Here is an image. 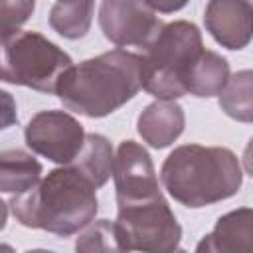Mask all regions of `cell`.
<instances>
[{
    "label": "cell",
    "instance_id": "22",
    "mask_svg": "<svg viewBox=\"0 0 253 253\" xmlns=\"http://www.w3.org/2000/svg\"><path fill=\"white\" fill-rule=\"evenodd\" d=\"M0 253H16V251H14L12 245H8V243H0Z\"/></svg>",
    "mask_w": 253,
    "mask_h": 253
},
{
    "label": "cell",
    "instance_id": "15",
    "mask_svg": "<svg viewBox=\"0 0 253 253\" xmlns=\"http://www.w3.org/2000/svg\"><path fill=\"white\" fill-rule=\"evenodd\" d=\"M229 79V63L215 51L204 49L190 69L186 93L196 97L219 95Z\"/></svg>",
    "mask_w": 253,
    "mask_h": 253
},
{
    "label": "cell",
    "instance_id": "19",
    "mask_svg": "<svg viewBox=\"0 0 253 253\" xmlns=\"http://www.w3.org/2000/svg\"><path fill=\"white\" fill-rule=\"evenodd\" d=\"M36 4L26 0H0V40H6L20 32V28L32 16Z\"/></svg>",
    "mask_w": 253,
    "mask_h": 253
},
{
    "label": "cell",
    "instance_id": "7",
    "mask_svg": "<svg viewBox=\"0 0 253 253\" xmlns=\"http://www.w3.org/2000/svg\"><path fill=\"white\" fill-rule=\"evenodd\" d=\"M26 144L40 156L67 166L85 142L81 123L65 111H40L26 125Z\"/></svg>",
    "mask_w": 253,
    "mask_h": 253
},
{
    "label": "cell",
    "instance_id": "16",
    "mask_svg": "<svg viewBox=\"0 0 253 253\" xmlns=\"http://www.w3.org/2000/svg\"><path fill=\"white\" fill-rule=\"evenodd\" d=\"M93 10V2H55L49 10V26L67 40H79L91 28Z\"/></svg>",
    "mask_w": 253,
    "mask_h": 253
},
{
    "label": "cell",
    "instance_id": "3",
    "mask_svg": "<svg viewBox=\"0 0 253 253\" xmlns=\"http://www.w3.org/2000/svg\"><path fill=\"white\" fill-rule=\"evenodd\" d=\"M160 180L182 206L204 208L235 196L243 182V170L229 148L182 144L166 156Z\"/></svg>",
    "mask_w": 253,
    "mask_h": 253
},
{
    "label": "cell",
    "instance_id": "8",
    "mask_svg": "<svg viewBox=\"0 0 253 253\" xmlns=\"http://www.w3.org/2000/svg\"><path fill=\"white\" fill-rule=\"evenodd\" d=\"M99 26L111 43L146 49L164 28V22L146 2L107 0L99 6Z\"/></svg>",
    "mask_w": 253,
    "mask_h": 253
},
{
    "label": "cell",
    "instance_id": "21",
    "mask_svg": "<svg viewBox=\"0 0 253 253\" xmlns=\"http://www.w3.org/2000/svg\"><path fill=\"white\" fill-rule=\"evenodd\" d=\"M146 4L150 6L152 12H174L186 6L184 2H146Z\"/></svg>",
    "mask_w": 253,
    "mask_h": 253
},
{
    "label": "cell",
    "instance_id": "13",
    "mask_svg": "<svg viewBox=\"0 0 253 253\" xmlns=\"http://www.w3.org/2000/svg\"><path fill=\"white\" fill-rule=\"evenodd\" d=\"M113 160H115V152L111 142L103 134L91 132L85 134V142L79 154L67 166H73L97 190L113 176Z\"/></svg>",
    "mask_w": 253,
    "mask_h": 253
},
{
    "label": "cell",
    "instance_id": "5",
    "mask_svg": "<svg viewBox=\"0 0 253 253\" xmlns=\"http://www.w3.org/2000/svg\"><path fill=\"white\" fill-rule=\"evenodd\" d=\"M71 57L38 32H18L0 40V81L55 93Z\"/></svg>",
    "mask_w": 253,
    "mask_h": 253
},
{
    "label": "cell",
    "instance_id": "4",
    "mask_svg": "<svg viewBox=\"0 0 253 253\" xmlns=\"http://www.w3.org/2000/svg\"><path fill=\"white\" fill-rule=\"evenodd\" d=\"M202 51V34L196 24L186 20L164 24L156 40L140 55L142 89L160 101L188 95V75Z\"/></svg>",
    "mask_w": 253,
    "mask_h": 253
},
{
    "label": "cell",
    "instance_id": "9",
    "mask_svg": "<svg viewBox=\"0 0 253 253\" xmlns=\"http://www.w3.org/2000/svg\"><path fill=\"white\" fill-rule=\"evenodd\" d=\"M113 178L119 208L162 196L150 154L134 140H123L119 144L113 160Z\"/></svg>",
    "mask_w": 253,
    "mask_h": 253
},
{
    "label": "cell",
    "instance_id": "6",
    "mask_svg": "<svg viewBox=\"0 0 253 253\" xmlns=\"http://www.w3.org/2000/svg\"><path fill=\"white\" fill-rule=\"evenodd\" d=\"M113 225L119 245L126 253H172L182 237V227L162 196L142 204L121 206Z\"/></svg>",
    "mask_w": 253,
    "mask_h": 253
},
{
    "label": "cell",
    "instance_id": "18",
    "mask_svg": "<svg viewBox=\"0 0 253 253\" xmlns=\"http://www.w3.org/2000/svg\"><path fill=\"white\" fill-rule=\"evenodd\" d=\"M75 253H123L113 221L97 219L85 225L75 239Z\"/></svg>",
    "mask_w": 253,
    "mask_h": 253
},
{
    "label": "cell",
    "instance_id": "17",
    "mask_svg": "<svg viewBox=\"0 0 253 253\" xmlns=\"http://www.w3.org/2000/svg\"><path fill=\"white\" fill-rule=\"evenodd\" d=\"M219 107L235 121L251 123L253 103H251V71H237L225 83L219 93Z\"/></svg>",
    "mask_w": 253,
    "mask_h": 253
},
{
    "label": "cell",
    "instance_id": "2",
    "mask_svg": "<svg viewBox=\"0 0 253 253\" xmlns=\"http://www.w3.org/2000/svg\"><path fill=\"white\" fill-rule=\"evenodd\" d=\"M14 217L32 229L73 235L95 219L99 210L95 188L73 168L61 166L10 200Z\"/></svg>",
    "mask_w": 253,
    "mask_h": 253
},
{
    "label": "cell",
    "instance_id": "14",
    "mask_svg": "<svg viewBox=\"0 0 253 253\" xmlns=\"http://www.w3.org/2000/svg\"><path fill=\"white\" fill-rule=\"evenodd\" d=\"M42 178V164L26 150L12 148L0 152V192L22 194Z\"/></svg>",
    "mask_w": 253,
    "mask_h": 253
},
{
    "label": "cell",
    "instance_id": "23",
    "mask_svg": "<svg viewBox=\"0 0 253 253\" xmlns=\"http://www.w3.org/2000/svg\"><path fill=\"white\" fill-rule=\"evenodd\" d=\"M26 253H53V251H47V249H32V251H26Z\"/></svg>",
    "mask_w": 253,
    "mask_h": 253
},
{
    "label": "cell",
    "instance_id": "12",
    "mask_svg": "<svg viewBox=\"0 0 253 253\" xmlns=\"http://www.w3.org/2000/svg\"><path fill=\"white\" fill-rule=\"evenodd\" d=\"M186 117L184 109L176 101H154L150 103L136 121V130L144 142L152 148L170 146L184 130Z\"/></svg>",
    "mask_w": 253,
    "mask_h": 253
},
{
    "label": "cell",
    "instance_id": "10",
    "mask_svg": "<svg viewBox=\"0 0 253 253\" xmlns=\"http://www.w3.org/2000/svg\"><path fill=\"white\" fill-rule=\"evenodd\" d=\"M204 22L211 38L227 49H243L251 40L253 4L247 0H211Z\"/></svg>",
    "mask_w": 253,
    "mask_h": 253
},
{
    "label": "cell",
    "instance_id": "25",
    "mask_svg": "<svg viewBox=\"0 0 253 253\" xmlns=\"http://www.w3.org/2000/svg\"><path fill=\"white\" fill-rule=\"evenodd\" d=\"M123 253H126V251H123Z\"/></svg>",
    "mask_w": 253,
    "mask_h": 253
},
{
    "label": "cell",
    "instance_id": "20",
    "mask_svg": "<svg viewBox=\"0 0 253 253\" xmlns=\"http://www.w3.org/2000/svg\"><path fill=\"white\" fill-rule=\"evenodd\" d=\"M16 123H18L16 101H14V97L8 91L0 89V130H6V128H10Z\"/></svg>",
    "mask_w": 253,
    "mask_h": 253
},
{
    "label": "cell",
    "instance_id": "24",
    "mask_svg": "<svg viewBox=\"0 0 253 253\" xmlns=\"http://www.w3.org/2000/svg\"><path fill=\"white\" fill-rule=\"evenodd\" d=\"M172 253H186V251H184V249H174Z\"/></svg>",
    "mask_w": 253,
    "mask_h": 253
},
{
    "label": "cell",
    "instance_id": "11",
    "mask_svg": "<svg viewBox=\"0 0 253 253\" xmlns=\"http://www.w3.org/2000/svg\"><path fill=\"white\" fill-rule=\"evenodd\" d=\"M251 223V208H239L221 215L213 229L200 239L196 253H253Z\"/></svg>",
    "mask_w": 253,
    "mask_h": 253
},
{
    "label": "cell",
    "instance_id": "1",
    "mask_svg": "<svg viewBox=\"0 0 253 253\" xmlns=\"http://www.w3.org/2000/svg\"><path fill=\"white\" fill-rule=\"evenodd\" d=\"M140 55L126 49L105 51L71 65L59 79L55 95L73 113L107 117L140 91Z\"/></svg>",
    "mask_w": 253,
    "mask_h": 253
}]
</instances>
